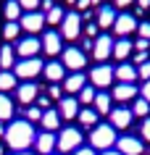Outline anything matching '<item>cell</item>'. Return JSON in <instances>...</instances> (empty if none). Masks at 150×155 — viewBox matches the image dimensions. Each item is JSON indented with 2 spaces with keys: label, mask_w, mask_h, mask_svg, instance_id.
<instances>
[{
  "label": "cell",
  "mask_w": 150,
  "mask_h": 155,
  "mask_svg": "<svg viewBox=\"0 0 150 155\" xmlns=\"http://www.w3.org/2000/svg\"><path fill=\"white\" fill-rule=\"evenodd\" d=\"M40 124H42V129L45 131H55L61 126V116H58V110H42V118H40Z\"/></svg>",
  "instance_id": "obj_25"
},
{
  "label": "cell",
  "mask_w": 150,
  "mask_h": 155,
  "mask_svg": "<svg viewBox=\"0 0 150 155\" xmlns=\"http://www.w3.org/2000/svg\"><path fill=\"white\" fill-rule=\"evenodd\" d=\"M84 84H87V76L74 71V74H68L66 79H63V90H66V95H79Z\"/></svg>",
  "instance_id": "obj_19"
},
{
  "label": "cell",
  "mask_w": 150,
  "mask_h": 155,
  "mask_svg": "<svg viewBox=\"0 0 150 155\" xmlns=\"http://www.w3.org/2000/svg\"><path fill=\"white\" fill-rule=\"evenodd\" d=\"M137 95H140V90L134 84H116L111 97L118 100V103H129V100H137Z\"/></svg>",
  "instance_id": "obj_22"
},
{
  "label": "cell",
  "mask_w": 150,
  "mask_h": 155,
  "mask_svg": "<svg viewBox=\"0 0 150 155\" xmlns=\"http://www.w3.org/2000/svg\"><path fill=\"white\" fill-rule=\"evenodd\" d=\"M61 92H63V90H61L58 84H50V90H48V97H50V100H61Z\"/></svg>",
  "instance_id": "obj_40"
},
{
  "label": "cell",
  "mask_w": 150,
  "mask_h": 155,
  "mask_svg": "<svg viewBox=\"0 0 150 155\" xmlns=\"http://www.w3.org/2000/svg\"><path fill=\"white\" fill-rule=\"evenodd\" d=\"M16 90V74L13 71H0V92Z\"/></svg>",
  "instance_id": "obj_30"
},
{
  "label": "cell",
  "mask_w": 150,
  "mask_h": 155,
  "mask_svg": "<svg viewBox=\"0 0 150 155\" xmlns=\"http://www.w3.org/2000/svg\"><path fill=\"white\" fill-rule=\"evenodd\" d=\"M13 155H32V153H13Z\"/></svg>",
  "instance_id": "obj_56"
},
{
  "label": "cell",
  "mask_w": 150,
  "mask_h": 155,
  "mask_svg": "<svg viewBox=\"0 0 150 155\" xmlns=\"http://www.w3.org/2000/svg\"><path fill=\"white\" fill-rule=\"evenodd\" d=\"M113 76L118 79V84H134L137 82V66L134 63H118L113 68Z\"/></svg>",
  "instance_id": "obj_17"
},
{
  "label": "cell",
  "mask_w": 150,
  "mask_h": 155,
  "mask_svg": "<svg viewBox=\"0 0 150 155\" xmlns=\"http://www.w3.org/2000/svg\"><path fill=\"white\" fill-rule=\"evenodd\" d=\"M76 118H79V124H82L84 129H95V126H98V118H100V116H98V110H95V108H82Z\"/></svg>",
  "instance_id": "obj_27"
},
{
  "label": "cell",
  "mask_w": 150,
  "mask_h": 155,
  "mask_svg": "<svg viewBox=\"0 0 150 155\" xmlns=\"http://www.w3.org/2000/svg\"><path fill=\"white\" fill-rule=\"evenodd\" d=\"M90 3H92V5H100V0H90Z\"/></svg>",
  "instance_id": "obj_54"
},
{
  "label": "cell",
  "mask_w": 150,
  "mask_h": 155,
  "mask_svg": "<svg viewBox=\"0 0 150 155\" xmlns=\"http://www.w3.org/2000/svg\"><path fill=\"white\" fill-rule=\"evenodd\" d=\"M132 50H134V42L129 40V37H118V40L113 42V58L121 61V63H126V58L132 55Z\"/></svg>",
  "instance_id": "obj_20"
},
{
  "label": "cell",
  "mask_w": 150,
  "mask_h": 155,
  "mask_svg": "<svg viewBox=\"0 0 150 155\" xmlns=\"http://www.w3.org/2000/svg\"><path fill=\"white\" fill-rule=\"evenodd\" d=\"M18 26H21V32H29V34L34 37V34L40 32L42 26H45V13H40V11L21 13V18H18Z\"/></svg>",
  "instance_id": "obj_7"
},
{
  "label": "cell",
  "mask_w": 150,
  "mask_h": 155,
  "mask_svg": "<svg viewBox=\"0 0 150 155\" xmlns=\"http://www.w3.org/2000/svg\"><path fill=\"white\" fill-rule=\"evenodd\" d=\"M13 118V103L5 92H0V124L3 121H11Z\"/></svg>",
  "instance_id": "obj_28"
},
{
  "label": "cell",
  "mask_w": 150,
  "mask_h": 155,
  "mask_svg": "<svg viewBox=\"0 0 150 155\" xmlns=\"http://www.w3.org/2000/svg\"><path fill=\"white\" fill-rule=\"evenodd\" d=\"M16 55L18 58H37V53L42 50V40H37V37H24V40H18L16 42Z\"/></svg>",
  "instance_id": "obj_8"
},
{
  "label": "cell",
  "mask_w": 150,
  "mask_h": 155,
  "mask_svg": "<svg viewBox=\"0 0 150 155\" xmlns=\"http://www.w3.org/2000/svg\"><path fill=\"white\" fill-rule=\"evenodd\" d=\"M13 66H16V50L11 45H3L0 48V71H8Z\"/></svg>",
  "instance_id": "obj_26"
},
{
  "label": "cell",
  "mask_w": 150,
  "mask_h": 155,
  "mask_svg": "<svg viewBox=\"0 0 150 155\" xmlns=\"http://www.w3.org/2000/svg\"><path fill=\"white\" fill-rule=\"evenodd\" d=\"M140 134H142V139H148V142H150V118H145V121H142Z\"/></svg>",
  "instance_id": "obj_41"
},
{
  "label": "cell",
  "mask_w": 150,
  "mask_h": 155,
  "mask_svg": "<svg viewBox=\"0 0 150 155\" xmlns=\"http://www.w3.org/2000/svg\"><path fill=\"white\" fill-rule=\"evenodd\" d=\"M42 50H45V55H61L63 53V37H61V32H45Z\"/></svg>",
  "instance_id": "obj_13"
},
{
  "label": "cell",
  "mask_w": 150,
  "mask_h": 155,
  "mask_svg": "<svg viewBox=\"0 0 150 155\" xmlns=\"http://www.w3.org/2000/svg\"><path fill=\"white\" fill-rule=\"evenodd\" d=\"M113 42L108 34H100V37H95V50H92V55L98 58V61H108L111 55H113Z\"/></svg>",
  "instance_id": "obj_14"
},
{
  "label": "cell",
  "mask_w": 150,
  "mask_h": 155,
  "mask_svg": "<svg viewBox=\"0 0 150 155\" xmlns=\"http://www.w3.org/2000/svg\"><path fill=\"white\" fill-rule=\"evenodd\" d=\"M148 63V53H134V66H142Z\"/></svg>",
  "instance_id": "obj_44"
},
{
  "label": "cell",
  "mask_w": 150,
  "mask_h": 155,
  "mask_svg": "<svg viewBox=\"0 0 150 155\" xmlns=\"http://www.w3.org/2000/svg\"><path fill=\"white\" fill-rule=\"evenodd\" d=\"M42 74H45V79L53 84H58L66 79V68H63V63L61 61H50V63H45V68H42Z\"/></svg>",
  "instance_id": "obj_18"
},
{
  "label": "cell",
  "mask_w": 150,
  "mask_h": 155,
  "mask_svg": "<svg viewBox=\"0 0 150 155\" xmlns=\"http://www.w3.org/2000/svg\"><path fill=\"white\" fill-rule=\"evenodd\" d=\"M90 5H92L90 0H76V8H79V11H87Z\"/></svg>",
  "instance_id": "obj_49"
},
{
  "label": "cell",
  "mask_w": 150,
  "mask_h": 155,
  "mask_svg": "<svg viewBox=\"0 0 150 155\" xmlns=\"http://www.w3.org/2000/svg\"><path fill=\"white\" fill-rule=\"evenodd\" d=\"M134 5H137V8H142V11H148V8H150V0H137Z\"/></svg>",
  "instance_id": "obj_51"
},
{
  "label": "cell",
  "mask_w": 150,
  "mask_h": 155,
  "mask_svg": "<svg viewBox=\"0 0 150 155\" xmlns=\"http://www.w3.org/2000/svg\"><path fill=\"white\" fill-rule=\"evenodd\" d=\"M100 155H121V153H118V150H103Z\"/></svg>",
  "instance_id": "obj_52"
},
{
  "label": "cell",
  "mask_w": 150,
  "mask_h": 155,
  "mask_svg": "<svg viewBox=\"0 0 150 155\" xmlns=\"http://www.w3.org/2000/svg\"><path fill=\"white\" fill-rule=\"evenodd\" d=\"M132 113L134 116H148L150 113V103H148V100H142V97L132 100Z\"/></svg>",
  "instance_id": "obj_32"
},
{
  "label": "cell",
  "mask_w": 150,
  "mask_h": 155,
  "mask_svg": "<svg viewBox=\"0 0 150 155\" xmlns=\"http://www.w3.org/2000/svg\"><path fill=\"white\" fill-rule=\"evenodd\" d=\"M40 8L48 13V11H50V8H55V5H53V0H40Z\"/></svg>",
  "instance_id": "obj_47"
},
{
  "label": "cell",
  "mask_w": 150,
  "mask_h": 155,
  "mask_svg": "<svg viewBox=\"0 0 150 155\" xmlns=\"http://www.w3.org/2000/svg\"><path fill=\"white\" fill-rule=\"evenodd\" d=\"M113 3H116L118 8H126V5H132V3H137V0H113Z\"/></svg>",
  "instance_id": "obj_50"
},
{
  "label": "cell",
  "mask_w": 150,
  "mask_h": 155,
  "mask_svg": "<svg viewBox=\"0 0 150 155\" xmlns=\"http://www.w3.org/2000/svg\"><path fill=\"white\" fill-rule=\"evenodd\" d=\"M63 16H66V11L55 5V8H50L48 13H45V24H61V21H63Z\"/></svg>",
  "instance_id": "obj_31"
},
{
  "label": "cell",
  "mask_w": 150,
  "mask_h": 155,
  "mask_svg": "<svg viewBox=\"0 0 150 155\" xmlns=\"http://www.w3.org/2000/svg\"><path fill=\"white\" fill-rule=\"evenodd\" d=\"M18 34H21V26H18V21H8V24L3 26V37H5V40H16Z\"/></svg>",
  "instance_id": "obj_34"
},
{
  "label": "cell",
  "mask_w": 150,
  "mask_h": 155,
  "mask_svg": "<svg viewBox=\"0 0 150 155\" xmlns=\"http://www.w3.org/2000/svg\"><path fill=\"white\" fill-rule=\"evenodd\" d=\"M82 48H84V50H90V53H92V50H95V40H90V37H84V40H82Z\"/></svg>",
  "instance_id": "obj_46"
},
{
  "label": "cell",
  "mask_w": 150,
  "mask_h": 155,
  "mask_svg": "<svg viewBox=\"0 0 150 155\" xmlns=\"http://www.w3.org/2000/svg\"><path fill=\"white\" fill-rule=\"evenodd\" d=\"M55 145H58V137H55L53 131H42V134H37V139H34V147H37L40 155H50L55 150Z\"/></svg>",
  "instance_id": "obj_15"
},
{
  "label": "cell",
  "mask_w": 150,
  "mask_h": 155,
  "mask_svg": "<svg viewBox=\"0 0 150 155\" xmlns=\"http://www.w3.org/2000/svg\"><path fill=\"white\" fill-rule=\"evenodd\" d=\"M71 155H98V153H95L92 147H79V150H74Z\"/></svg>",
  "instance_id": "obj_45"
},
{
  "label": "cell",
  "mask_w": 150,
  "mask_h": 155,
  "mask_svg": "<svg viewBox=\"0 0 150 155\" xmlns=\"http://www.w3.org/2000/svg\"><path fill=\"white\" fill-rule=\"evenodd\" d=\"M116 76H113V68L111 66H105V63H100V66H95L90 71V82H92V87H100V90H105L111 82H113Z\"/></svg>",
  "instance_id": "obj_9"
},
{
  "label": "cell",
  "mask_w": 150,
  "mask_h": 155,
  "mask_svg": "<svg viewBox=\"0 0 150 155\" xmlns=\"http://www.w3.org/2000/svg\"><path fill=\"white\" fill-rule=\"evenodd\" d=\"M116 16H118V13L111 8V5H100V8H98V26H100V29H113Z\"/></svg>",
  "instance_id": "obj_23"
},
{
  "label": "cell",
  "mask_w": 150,
  "mask_h": 155,
  "mask_svg": "<svg viewBox=\"0 0 150 155\" xmlns=\"http://www.w3.org/2000/svg\"><path fill=\"white\" fill-rule=\"evenodd\" d=\"M18 5H21L24 13H29V11H37V8H40V0H18Z\"/></svg>",
  "instance_id": "obj_36"
},
{
  "label": "cell",
  "mask_w": 150,
  "mask_h": 155,
  "mask_svg": "<svg viewBox=\"0 0 150 155\" xmlns=\"http://www.w3.org/2000/svg\"><path fill=\"white\" fill-rule=\"evenodd\" d=\"M66 3H68V5H76V0H66Z\"/></svg>",
  "instance_id": "obj_55"
},
{
  "label": "cell",
  "mask_w": 150,
  "mask_h": 155,
  "mask_svg": "<svg viewBox=\"0 0 150 155\" xmlns=\"http://www.w3.org/2000/svg\"><path fill=\"white\" fill-rule=\"evenodd\" d=\"M137 26H140V21H137L132 13H118L116 24H113V32H116L118 37H129L132 32H137Z\"/></svg>",
  "instance_id": "obj_10"
},
{
  "label": "cell",
  "mask_w": 150,
  "mask_h": 155,
  "mask_svg": "<svg viewBox=\"0 0 150 155\" xmlns=\"http://www.w3.org/2000/svg\"><path fill=\"white\" fill-rule=\"evenodd\" d=\"M98 29H100V26H98V21H87V29H84V32H87V37L92 40V37L98 34Z\"/></svg>",
  "instance_id": "obj_42"
},
{
  "label": "cell",
  "mask_w": 150,
  "mask_h": 155,
  "mask_svg": "<svg viewBox=\"0 0 150 155\" xmlns=\"http://www.w3.org/2000/svg\"><path fill=\"white\" fill-rule=\"evenodd\" d=\"M111 103H113V97H111L108 92H98V95H95V103H92V105H95L98 116H108L111 110H113V105H111Z\"/></svg>",
  "instance_id": "obj_24"
},
{
  "label": "cell",
  "mask_w": 150,
  "mask_h": 155,
  "mask_svg": "<svg viewBox=\"0 0 150 155\" xmlns=\"http://www.w3.org/2000/svg\"><path fill=\"white\" fill-rule=\"evenodd\" d=\"M3 13H5V18H8V21H18L24 11H21V5H18V0H8V3H5V11H3Z\"/></svg>",
  "instance_id": "obj_29"
},
{
  "label": "cell",
  "mask_w": 150,
  "mask_h": 155,
  "mask_svg": "<svg viewBox=\"0 0 150 155\" xmlns=\"http://www.w3.org/2000/svg\"><path fill=\"white\" fill-rule=\"evenodd\" d=\"M79 34H82V16L76 11H68L61 21V37L63 40H76Z\"/></svg>",
  "instance_id": "obj_5"
},
{
  "label": "cell",
  "mask_w": 150,
  "mask_h": 155,
  "mask_svg": "<svg viewBox=\"0 0 150 155\" xmlns=\"http://www.w3.org/2000/svg\"><path fill=\"white\" fill-rule=\"evenodd\" d=\"M61 63H63V68L82 71L84 66H87V55H84V50H79V48H66L61 53Z\"/></svg>",
  "instance_id": "obj_6"
},
{
  "label": "cell",
  "mask_w": 150,
  "mask_h": 155,
  "mask_svg": "<svg viewBox=\"0 0 150 155\" xmlns=\"http://www.w3.org/2000/svg\"><path fill=\"white\" fill-rule=\"evenodd\" d=\"M0 137H5V129H3V124H0Z\"/></svg>",
  "instance_id": "obj_53"
},
{
  "label": "cell",
  "mask_w": 150,
  "mask_h": 155,
  "mask_svg": "<svg viewBox=\"0 0 150 155\" xmlns=\"http://www.w3.org/2000/svg\"><path fill=\"white\" fill-rule=\"evenodd\" d=\"M37 95H40V87L34 82H24L21 87H16V97L21 105H32L34 100H37Z\"/></svg>",
  "instance_id": "obj_16"
},
{
  "label": "cell",
  "mask_w": 150,
  "mask_h": 155,
  "mask_svg": "<svg viewBox=\"0 0 150 155\" xmlns=\"http://www.w3.org/2000/svg\"><path fill=\"white\" fill-rule=\"evenodd\" d=\"M82 131L74 129V126H66V129L58 134V145H55V150H61V153H74V150H79L82 147Z\"/></svg>",
  "instance_id": "obj_4"
},
{
  "label": "cell",
  "mask_w": 150,
  "mask_h": 155,
  "mask_svg": "<svg viewBox=\"0 0 150 155\" xmlns=\"http://www.w3.org/2000/svg\"><path fill=\"white\" fill-rule=\"evenodd\" d=\"M42 61L40 58H21V61H16V66H13V74H16V79H24V82H32L34 76H40L42 74Z\"/></svg>",
  "instance_id": "obj_3"
},
{
  "label": "cell",
  "mask_w": 150,
  "mask_h": 155,
  "mask_svg": "<svg viewBox=\"0 0 150 155\" xmlns=\"http://www.w3.org/2000/svg\"><path fill=\"white\" fill-rule=\"evenodd\" d=\"M134 113H132V108H113L108 113V121L113 129H129V124H132Z\"/></svg>",
  "instance_id": "obj_12"
},
{
  "label": "cell",
  "mask_w": 150,
  "mask_h": 155,
  "mask_svg": "<svg viewBox=\"0 0 150 155\" xmlns=\"http://www.w3.org/2000/svg\"><path fill=\"white\" fill-rule=\"evenodd\" d=\"M95 87H90V84H84L82 87V92H79V103H84V108L90 105V103H95Z\"/></svg>",
  "instance_id": "obj_33"
},
{
  "label": "cell",
  "mask_w": 150,
  "mask_h": 155,
  "mask_svg": "<svg viewBox=\"0 0 150 155\" xmlns=\"http://www.w3.org/2000/svg\"><path fill=\"white\" fill-rule=\"evenodd\" d=\"M0 155H3V145H0Z\"/></svg>",
  "instance_id": "obj_57"
},
{
  "label": "cell",
  "mask_w": 150,
  "mask_h": 155,
  "mask_svg": "<svg viewBox=\"0 0 150 155\" xmlns=\"http://www.w3.org/2000/svg\"><path fill=\"white\" fill-rule=\"evenodd\" d=\"M116 145H118V153L121 155H142L145 153V145H142V139L140 137H118L116 139Z\"/></svg>",
  "instance_id": "obj_11"
},
{
  "label": "cell",
  "mask_w": 150,
  "mask_h": 155,
  "mask_svg": "<svg viewBox=\"0 0 150 155\" xmlns=\"http://www.w3.org/2000/svg\"><path fill=\"white\" fill-rule=\"evenodd\" d=\"M137 79H142V82H148V79H150V61H148V63H142V66H137Z\"/></svg>",
  "instance_id": "obj_37"
},
{
  "label": "cell",
  "mask_w": 150,
  "mask_h": 155,
  "mask_svg": "<svg viewBox=\"0 0 150 155\" xmlns=\"http://www.w3.org/2000/svg\"><path fill=\"white\" fill-rule=\"evenodd\" d=\"M137 34H140L142 40H150V21H140V26H137Z\"/></svg>",
  "instance_id": "obj_38"
},
{
  "label": "cell",
  "mask_w": 150,
  "mask_h": 155,
  "mask_svg": "<svg viewBox=\"0 0 150 155\" xmlns=\"http://www.w3.org/2000/svg\"><path fill=\"white\" fill-rule=\"evenodd\" d=\"M40 118H42V108H37V105H29V108H26V113H24V121L34 124V121H40Z\"/></svg>",
  "instance_id": "obj_35"
},
{
  "label": "cell",
  "mask_w": 150,
  "mask_h": 155,
  "mask_svg": "<svg viewBox=\"0 0 150 155\" xmlns=\"http://www.w3.org/2000/svg\"><path fill=\"white\" fill-rule=\"evenodd\" d=\"M58 116L61 118H76L79 116V100H74V97H61L58 100Z\"/></svg>",
  "instance_id": "obj_21"
},
{
  "label": "cell",
  "mask_w": 150,
  "mask_h": 155,
  "mask_svg": "<svg viewBox=\"0 0 150 155\" xmlns=\"http://www.w3.org/2000/svg\"><path fill=\"white\" fill-rule=\"evenodd\" d=\"M116 129L111 126V124H98L90 134V147L92 150H111V147L116 145Z\"/></svg>",
  "instance_id": "obj_2"
},
{
  "label": "cell",
  "mask_w": 150,
  "mask_h": 155,
  "mask_svg": "<svg viewBox=\"0 0 150 155\" xmlns=\"http://www.w3.org/2000/svg\"><path fill=\"white\" fill-rule=\"evenodd\" d=\"M140 97H142V100H148V103H150V79H148V82H142V90H140Z\"/></svg>",
  "instance_id": "obj_43"
},
{
  "label": "cell",
  "mask_w": 150,
  "mask_h": 155,
  "mask_svg": "<svg viewBox=\"0 0 150 155\" xmlns=\"http://www.w3.org/2000/svg\"><path fill=\"white\" fill-rule=\"evenodd\" d=\"M34 139H37L34 126L29 121H24V118L11 121L8 129H5V145H8L11 150H16V153H26V150L34 145Z\"/></svg>",
  "instance_id": "obj_1"
},
{
  "label": "cell",
  "mask_w": 150,
  "mask_h": 155,
  "mask_svg": "<svg viewBox=\"0 0 150 155\" xmlns=\"http://www.w3.org/2000/svg\"><path fill=\"white\" fill-rule=\"evenodd\" d=\"M48 105H50V100L45 97V95H42V97H37V108H45V110H48Z\"/></svg>",
  "instance_id": "obj_48"
},
{
  "label": "cell",
  "mask_w": 150,
  "mask_h": 155,
  "mask_svg": "<svg viewBox=\"0 0 150 155\" xmlns=\"http://www.w3.org/2000/svg\"><path fill=\"white\" fill-rule=\"evenodd\" d=\"M134 50H137V53H148L150 50V40H134Z\"/></svg>",
  "instance_id": "obj_39"
}]
</instances>
